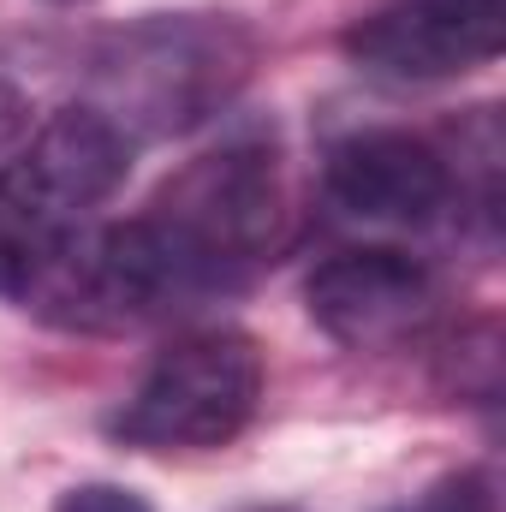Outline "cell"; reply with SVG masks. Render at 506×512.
Instances as JSON below:
<instances>
[{"label":"cell","mask_w":506,"mask_h":512,"mask_svg":"<svg viewBox=\"0 0 506 512\" xmlns=\"http://www.w3.org/2000/svg\"><path fill=\"white\" fill-rule=\"evenodd\" d=\"M256 72V30L227 12H155L102 36L84 108L137 143L179 137L233 108Z\"/></svg>","instance_id":"6da1fadb"},{"label":"cell","mask_w":506,"mask_h":512,"mask_svg":"<svg viewBox=\"0 0 506 512\" xmlns=\"http://www.w3.org/2000/svg\"><path fill=\"white\" fill-rule=\"evenodd\" d=\"M137 221L167 256V268L185 292V310L215 292L245 286L286 245V221H292L274 143L233 137V143L185 161Z\"/></svg>","instance_id":"7a4b0ae2"},{"label":"cell","mask_w":506,"mask_h":512,"mask_svg":"<svg viewBox=\"0 0 506 512\" xmlns=\"http://www.w3.org/2000/svg\"><path fill=\"white\" fill-rule=\"evenodd\" d=\"M131 149L96 108L72 102L0 167V298H30L48 262L126 185Z\"/></svg>","instance_id":"3957f363"},{"label":"cell","mask_w":506,"mask_h":512,"mask_svg":"<svg viewBox=\"0 0 506 512\" xmlns=\"http://www.w3.org/2000/svg\"><path fill=\"white\" fill-rule=\"evenodd\" d=\"M262 405V352L245 328H197L155 352L143 382L108 417L137 453H209L251 429Z\"/></svg>","instance_id":"277c9868"},{"label":"cell","mask_w":506,"mask_h":512,"mask_svg":"<svg viewBox=\"0 0 506 512\" xmlns=\"http://www.w3.org/2000/svg\"><path fill=\"white\" fill-rule=\"evenodd\" d=\"M310 322L352 346V352H387L417 340L435 310H441V286L429 274V262H417L411 251L393 245H358V251L328 256L310 286H304Z\"/></svg>","instance_id":"5b68a950"},{"label":"cell","mask_w":506,"mask_h":512,"mask_svg":"<svg viewBox=\"0 0 506 512\" xmlns=\"http://www.w3.org/2000/svg\"><path fill=\"white\" fill-rule=\"evenodd\" d=\"M501 36V0H399V6H381L370 18H358L340 36V48L376 78L441 84V78H465L477 66H495Z\"/></svg>","instance_id":"8992f818"},{"label":"cell","mask_w":506,"mask_h":512,"mask_svg":"<svg viewBox=\"0 0 506 512\" xmlns=\"http://www.w3.org/2000/svg\"><path fill=\"white\" fill-rule=\"evenodd\" d=\"M328 197L370 227H429L459 197V167L441 143L405 126L352 131L322 161Z\"/></svg>","instance_id":"52a82bcc"},{"label":"cell","mask_w":506,"mask_h":512,"mask_svg":"<svg viewBox=\"0 0 506 512\" xmlns=\"http://www.w3.org/2000/svg\"><path fill=\"white\" fill-rule=\"evenodd\" d=\"M399 512H501V495H495L489 471H453V477L429 483L411 507H399Z\"/></svg>","instance_id":"ba28073f"},{"label":"cell","mask_w":506,"mask_h":512,"mask_svg":"<svg viewBox=\"0 0 506 512\" xmlns=\"http://www.w3.org/2000/svg\"><path fill=\"white\" fill-rule=\"evenodd\" d=\"M54 512H155V507L126 483H78L54 501Z\"/></svg>","instance_id":"9c48e42d"},{"label":"cell","mask_w":506,"mask_h":512,"mask_svg":"<svg viewBox=\"0 0 506 512\" xmlns=\"http://www.w3.org/2000/svg\"><path fill=\"white\" fill-rule=\"evenodd\" d=\"M24 120H30L24 96H18V90H12V84L0 78V155H6V149H12V143L24 137Z\"/></svg>","instance_id":"30bf717a"},{"label":"cell","mask_w":506,"mask_h":512,"mask_svg":"<svg viewBox=\"0 0 506 512\" xmlns=\"http://www.w3.org/2000/svg\"><path fill=\"white\" fill-rule=\"evenodd\" d=\"M233 512H304V507H286V501H256V507H233Z\"/></svg>","instance_id":"8fae6325"},{"label":"cell","mask_w":506,"mask_h":512,"mask_svg":"<svg viewBox=\"0 0 506 512\" xmlns=\"http://www.w3.org/2000/svg\"><path fill=\"white\" fill-rule=\"evenodd\" d=\"M54 6H84V0H54Z\"/></svg>","instance_id":"7c38bea8"}]
</instances>
